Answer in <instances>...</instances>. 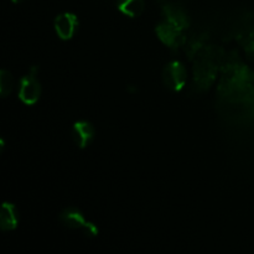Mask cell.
Segmentation results:
<instances>
[{
	"instance_id": "1",
	"label": "cell",
	"mask_w": 254,
	"mask_h": 254,
	"mask_svg": "<svg viewBox=\"0 0 254 254\" xmlns=\"http://www.w3.org/2000/svg\"><path fill=\"white\" fill-rule=\"evenodd\" d=\"M41 94V86L37 81L36 68H32L26 76H24L20 81L19 86V98L26 104L36 103Z\"/></svg>"
},
{
	"instance_id": "2",
	"label": "cell",
	"mask_w": 254,
	"mask_h": 254,
	"mask_svg": "<svg viewBox=\"0 0 254 254\" xmlns=\"http://www.w3.org/2000/svg\"><path fill=\"white\" fill-rule=\"evenodd\" d=\"M163 79L168 88L173 89V91H179L185 86L186 79H188L186 68L180 62H171L164 68Z\"/></svg>"
},
{
	"instance_id": "3",
	"label": "cell",
	"mask_w": 254,
	"mask_h": 254,
	"mask_svg": "<svg viewBox=\"0 0 254 254\" xmlns=\"http://www.w3.org/2000/svg\"><path fill=\"white\" fill-rule=\"evenodd\" d=\"M61 220L64 225L68 226L69 228H77L86 233L87 236H96L97 235V227L92 223L87 222L84 220L83 215L79 211L74 210V208H68L64 211L61 215Z\"/></svg>"
},
{
	"instance_id": "4",
	"label": "cell",
	"mask_w": 254,
	"mask_h": 254,
	"mask_svg": "<svg viewBox=\"0 0 254 254\" xmlns=\"http://www.w3.org/2000/svg\"><path fill=\"white\" fill-rule=\"evenodd\" d=\"M55 29H56L57 35L61 39L68 40L76 34L78 29V20L73 14L64 12V14L59 15L55 20Z\"/></svg>"
},
{
	"instance_id": "5",
	"label": "cell",
	"mask_w": 254,
	"mask_h": 254,
	"mask_svg": "<svg viewBox=\"0 0 254 254\" xmlns=\"http://www.w3.org/2000/svg\"><path fill=\"white\" fill-rule=\"evenodd\" d=\"M156 32H158L159 39L164 44L168 45L169 47H178L181 44V39H183L181 29H179L178 26H175L171 22L165 21L160 24L156 27Z\"/></svg>"
},
{
	"instance_id": "6",
	"label": "cell",
	"mask_w": 254,
	"mask_h": 254,
	"mask_svg": "<svg viewBox=\"0 0 254 254\" xmlns=\"http://www.w3.org/2000/svg\"><path fill=\"white\" fill-rule=\"evenodd\" d=\"M94 136V129L91 123L88 122H78L74 124L73 130H72V138H73L74 143L79 146V148H86L89 145Z\"/></svg>"
},
{
	"instance_id": "7",
	"label": "cell",
	"mask_w": 254,
	"mask_h": 254,
	"mask_svg": "<svg viewBox=\"0 0 254 254\" xmlns=\"http://www.w3.org/2000/svg\"><path fill=\"white\" fill-rule=\"evenodd\" d=\"M164 12H165L166 21L171 22L175 26H178L179 29L183 30L189 25L188 16H186L185 11L181 7L173 4H168L164 6Z\"/></svg>"
},
{
	"instance_id": "8",
	"label": "cell",
	"mask_w": 254,
	"mask_h": 254,
	"mask_svg": "<svg viewBox=\"0 0 254 254\" xmlns=\"http://www.w3.org/2000/svg\"><path fill=\"white\" fill-rule=\"evenodd\" d=\"M19 216H17L16 208L11 203H4L0 215V226L4 231H11L16 227Z\"/></svg>"
},
{
	"instance_id": "9",
	"label": "cell",
	"mask_w": 254,
	"mask_h": 254,
	"mask_svg": "<svg viewBox=\"0 0 254 254\" xmlns=\"http://www.w3.org/2000/svg\"><path fill=\"white\" fill-rule=\"evenodd\" d=\"M117 5L123 14L131 17L139 16L144 10V0H118Z\"/></svg>"
},
{
	"instance_id": "10",
	"label": "cell",
	"mask_w": 254,
	"mask_h": 254,
	"mask_svg": "<svg viewBox=\"0 0 254 254\" xmlns=\"http://www.w3.org/2000/svg\"><path fill=\"white\" fill-rule=\"evenodd\" d=\"M12 86H14L12 76L7 71L2 69L0 72V93H1V96L6 97L12 91Z\"/></svg>"
},
{
	"instance_id": "11",
	"label": "cell",
	"mask_w": 254,
	"mask_h": 254,
	"mask_svg": "<svg viewBox=\"0 0 254 254\" xmlns=\"http://www.w3.org/2000/svg\"><path fill=\"white\" fill-rule=\"evenodd\" d=\"M12 1H14V2H20V1H22V0H12Z\"/></svg>"
}]
</instances>
